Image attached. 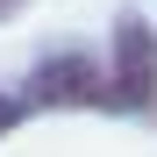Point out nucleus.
Instances as JSON below:
<instances>
[{
  "mask_svg": "<svg viewBox=\"0 0 157 157\" xmlns=\"http://www.w3.org/2000/svg\"><path fill=\"white\" fill-rule=\"evenodd\" d=\"M157 100V36L136 14L114 29V71H107V107H150Z\"/></svg>",
  "mask_w": 157,
  "mask_h": 157,
  "instance_id": "nucleus-1",
  "label": "nucleus"
},
{
  "mask_svg": "<svg viewBox=\"0 0 157 157\" xmlns=\"http://www.w3.org/2000/svg\"><path fill=\"white\" fill-rule=\"evenodd\" d=\"M29 100L36 107H78V100H100L107 107V71H100L93 57H50L43 71H36V86H29Z\"/></svg>",
  "mask_w": 157,
  "mask_h": 157,
  "instance_id": "nucleus-2",
  "label": "nucleus"
},
{
  "mask_svg": "<svg viewBox=\"0 0 157 157\" xmlns=\"http://www.w3.org/2000/svg\"><path fill=\"white\" fill-rule=\"evenodd\" d=\"M14 114H21V100H7V93H0V128H14Z\"/></svg>",
  "mask_w": 157,
  "mask_h": 157,
  "instance_id": "nucleus-3",
  "label": "nucleus"
}]
</instances>
